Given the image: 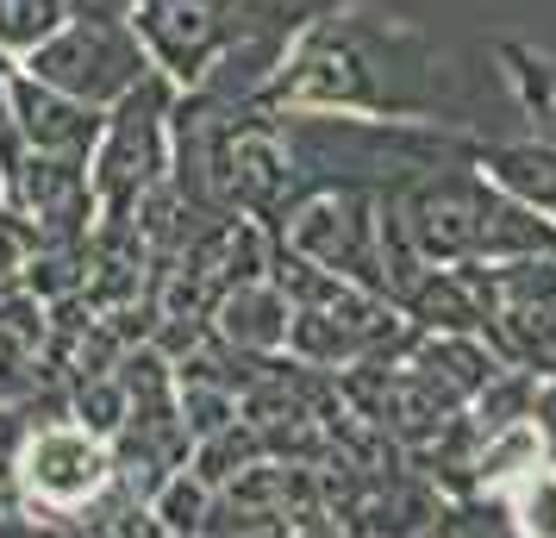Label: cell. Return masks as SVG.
Masks as SVG:
<instances>
[{
	"mask_svg": "<svg viewBox=\"0 0 556 538\" xmlns=\"http://www.w3.org/2000/svg\"><path fill=\"white\" fill-rule=\"evenodd\" d=\"M20 70L38 76L45 88H56V95H70V101L101 107V113H113L131 88H144L156 76L126 20V0H76L70 26L38 57H26Z\"/></svg>",
	"mask_w": 556,
	"mask_h": 538,
	"instance_id": "7",
	"label": "cell"
},
{
	"mask_svg": "<svg viewBox=\"0 0 556 538\" xmlns=\"http://www.w3.org/2000/svg\"><path fill=\"white\" fill-rule=\"evenodd\" d=\"M476 176L494 182L506 201H519L538 213L544 226H556V138H481Z\"/></svg>",
	"mask_w": 556,
	"mask_h": 538,
	"instance_id": "13",
	"label": "cell"
},
{
	"mask_svg": "<svg viewBox=\"0 0 556 538\" xmlns=\"http://www.w3.org/2000/svg\"><path fill=\"white\" fill-rule=\"evenodd\" d=\"M0 157H7V170L20 163V126H13V101H7V76H0Z\"/></svg>",
	"mask_w": 556,
	"mask_h": 538,
	"instance_id": "23",
	"label": "cell"
},
{
	"mask_svg": "<svg viewBox=\"0 0 556 538\" xmlns=\"http://www.w3.org/2000/svg\"><path fill=\"white\" fill-rule=\"evenodd\" d=\"M494 501H501L513 538H556V463L526 470V476H519V483H506Z\"/></svg>",
	"mask_w": 556,
	"mask_h": 538,
	"instance_id": "18",
	"label": "cell"
},
{
	"mask_svg": "<svg viewBox=\"0 0 556 538\" xmlns=\"http://www.w3.org/2000/svg\"><path fill=\"white\" fill-rule=\"evenodd\" d=\"M38 251H45L38 226H31L13 201H0V288L26 283V270H31V257H38Z\"/></svg>",
	"mask_w": 556,
	"mask_h": 538,
	"instance_id": "20",
	"label": "cell"
},
{
	"mask_svg": "<svg viewBox=\"0 0 556 538\" xmlns=\"http://www.w3.org/2000/svg\"><path fill=\"white\" fill-rule=\"evenodd\" d=\"M281 257H301L326 276L388 295L394 301V263H388V226H381L376 188H313L269 226Z\"/></svg>",
	"mask_w": 556,
	"mask_h": 538,
	"instance_id": "5",
	"label": "cell"
},
{
	"mask_svg": "<svg viewBox=\"0 0 556 538\" xmlns=\"http://www.w3.org/2000/svg\"><path fill=\"white\" fill-rule=\"evenodd\" d=\"M206 333L238 358H288V295H281L276 270L263 283L231 288L226 301L206 313Z\"/></svg>",
	"mask_w": 556,
	"mask_h": 538,
	"instance_id": "14",
	"label": "cell"
},
{
	"mask_svg": "<svg viewBox=\"0 0 556 538\" xmlns=\"http://www.w3.org/2000/svg\"><path fill=\"white\" fill-rule=\"evenodd\" d=\"M531 420H538V433H544V445H551V463H556V376H544V383H538Z\"/></svg>",
	"mask_w": 556,
	"mask_h": 538,
	"instance_id": "22",
	"label": "cell"
},
{
	"mask_svg": "<svg viewBox=\"0 0 556 538\" xmlns=\"http://www.w3.org/2000/svg\"><path fill=\"white\" fill-rule=\"evenodd\" d=\"M151 513H156V526H163L169 538H201L206 513H213V488H206L194 470H176L169 483L156 488Z\"/></svg>",
	"mask_w": 556,
	"mask_h": 538,
	"instance_id": "19",
	"label": "cell"
},
{
	"mask_svg": "<svg viewBox=\"0 0 556 538\" xmlns=\"http://www.w3.org/2000/svg\"><path fill=\"white\" fill-rule=\"evenodd\" d=\"M119 488L113 445L88 433L70 408L31 420L20 451H13V495L26 501L45 526H81Z\"/></svg>",
	"mask_w": 556,
	"mask_h": 538,
	"instance_id": "6",
	"label": "cell"
},
{
	"mask_svg": "<svg viewBox=\"0 0 556 538\" xmlns=\"http://www.w3.org/2000/svg\"><path fill=\"white\" fill-rule=\"evenodd\" d=\"M7 201L38 226L45 245H88L94 238V188H88V163H76V157L20 151L13 176H7Z\"/></svg>",
	"mask_w": 556,
	"mask_h": 538,
	"instance_id": "10",
	"label": "cell"
},
{
	"mask_svg": "<svg viewBox=\"0 0 556 538\" xmlns=\"http://www.w3.org/2000/svg\"><path fill=\"white\" fill-rule=\"evenodd\" d=\"M176 82L151 76L106 113L101 145L88 157V188H94V238H138V213L156 188H169V113H176Z\"/></svg>",
	"mask_w": 556,
	"mask_h": 538,
	"instance_id": "4",
	"label": "cell"
},
{
	"mask_svg": "<svg viewBox=\"0 0 556 538\" xmlns=\"http://www.w3.org/2000/svg\"><path fill=\"white\" fill-rule=\"evenodd\" d=\"M463 270L481 301V345L506 370L544 376L556 358V257H506Z\"/></svg>",
	"mask_w": 556,
	"mask_h": 538,
	"instance_id": "8",
	"label": "cell"
},
{
	"mask_svg": "<svg viewBox=\"0 0 556 538\" xmlns=\"http://www.w3.org/2000/svg\"><path fill=\"white\" fill-rule=\"evenodd\" d=\"M276 283L288 295V358L306 363V370L344 376L356 363L394 351L413 333L406 313L388 295H369V288L344 283V276H326L301 257L276 251Z\"/></svg>",
	"mask_w": 556,
	"mask_h": 538,
	"instance_id": "3",
	"label": "cell"
},
{
	"mask_svg": "<svg viewBox=\"0 0 556 538\" xmlns=\"http://www.w3.org/2000/svg\"><path fill=\"white\" fill-rule=\"evenodd\" d=\"M544 376H556V358H551V370H544ZM544 376H538V383H544Z\"/></svg>",
	"mask_w": 556,
	"mask_h": 538,
	"instance_id": "26",
	"label": "cell"
},
{
	"mask_svg": "<svg viewBox=\"0 0 556 538\" xmlns=\"http://www.w3.org/2000/svg\"><path fill=\"white\" fill-rule=\"evenodd\" d=\"M394 308L406 313V326L419 333H456V338H481V301L469 270H413L394 288Z\"/></svg>",
	"mask_w": 556,
	"mask_h": 538,
	"instance_id": "15",
	"label": "cell"
},
{
	"mask_svg": "<svg viewBox=\"0 0 556 538\" xmlns=\"http://www.w3.org/2000/svg\"><path fill=\"white\" fill-rule=\"evenodd\" d=\"M126 20L156 76L176 88H201L226 51L238 0H126Z\"/></svg>",
	"mask_w": 556,
	"mask_h": 538,
	"instance_id": "9",
	"label": "cell"
},
{
	"mask_svg": "<svg viewBox=\"0 0 556 538\" xmlns=\"http://www.w3.org/2000/svg\"><path fill=\"white\" fill-rule=\"evenodd\" d=\"M388 226V263L394 288L426 270H463V263H506V257H556V226L519 201H506L476 170H438V176L401 182L381 195Z\"/></svg>",
	"mask_w": 556,
	"mask_h": 538,
	"instance_id": "2",
	"label": "cell"
},
{
	"mask_svg": "<svg viewBox=\"0 0 556 538\" xmlns=\"http://www.w3.org/2000/svg\"><path fill=\"white\" fill-rule=\"evenodd\" d=\"M31 426V401L26 408H0V483H13V451Z\"/></svg>",
	"mask_w": 556,
	"mask_h": 538,
	"instance_id": "21",
	"label": "cell"
},
{
	"mask_svg": "<svg viewBox=\"0 0 556 538\" xmlns=\"http://www.w3.org/2000/svg\"><path fill=\"white\" fill-rule=\"evenodd\" d=\"M45 351H51V308L31 288L7 283L0 288V408H26V401H38V388H51ZM51 395H63V388H51Z\"/></svg>",
	"mask_w": 556,
	"mask_h": 538,
	"instance_id": "12",
	"label": "cell"
},
{
	"mask_svg": "<svg viewBox=\"0 0 556 538\" xmlns=\"http://www.w3.org/2000/svg\"><path fill=\"white\" fill-rule=\"evenodd\" d=\"M488 63H494V82L506 88V101L531 126V138H556V57L531 38H494Z\"/></svg>",
	"mask_w": 556,
	"mask_h": 538,
	"instance_id": "16",
	"label": "cell"
},
{
	"mask_svg": "<svg viewBox=\"0 0 556 538\" xmlns=\"http://www.w3.org/2000/svg\"><path fill=\"white\" fill-rule=\"evenodd\" d=\"M7 101H13L20 151H38V157H76V163H88V157H94V145H101V126H106L101 107L70 101V95L45 88V82L26 76V70H13V76H7Z\"/></svg>",
	"mask_w": 556,
	"mask_h": 538,
	"instance_id": "11",
	"label": "cell"
},
{
	"mask_svg": "<svg viewBox=\"0 0 556 538\" xmlns=\"http://www.w3.org/2000/svg\"><path fill=\"white\" fill-rule=\"evenodd\" d=\"M438 63H444V51L419 26L331 0L294 38L263 107H276V113H356V120H431V126L469 132V120L451 107V70H438Z\"/></svg>",
	"mask_w": 556,
	"mask_h": 538,
	"instance_id": "1",
	"label": "cell"
},
{
	"mask_svg": "<svg viewBox=\"0 0 556 538\" xmlns=\"http://www.w3.org/2000/svg\"><path fill=\"white\" fill-rule=\"evenodd\" d=\"M0 76H13V63H7V57H0Z\"/></svg>",
	"mask_w": 556,
	"mask_h": 538,
	"instance_id": "25",
	"label": "cell"
},
{
	"mask_svg": "<svg viewBox=\"0 0 556 538\" xmlns=\"http://www.w3.org/2000/svg\"><path fill=\"white\" fill-rule=\"evenodd\" d=\"M7 176H13V170H7V157H0V201H7Z\"/></svg>",
	"mask_w": 556,
	"mask_h": 538,
	"instance_id": "24",
	"label": "cell"
},
{
	"mask_svg": "<svg viewBox=\"0 0 556 538\" xmlns=\"http://www.w3.org/2000/svg\"><path fill=\"white\" fill-rule=\"evenodd\" d=\"M70 13H76V0H0V57L20 70L70 26Z\"/></svg>",
	"mask_w": 556,
	"mask_h": 538,
	"instance_id": "17",
	"label": "cell"
}]
</instances>
